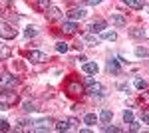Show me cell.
I'll list each match as a JSON object with an SVG mask.
<instances>
[{
    "instance_id": "cell-18",
    "label": "cell",
    "mask_w": 149,
    "mask_h": 133,
    "mask_svg": "<svg viewBox=\"0 0 149 133\" xmlns=\"http://www.w3.org/2000/svg\"><path fill=\"white\" fill-rule=\"evenodd\" d=\"M100 119H102V123H109L111 119H113V111L111 109H103L102 113H100Z\"/></svg>"
},
{
    "instance_id": "cell-24",
    "label": "cell",
    "mask_w": 149,
    "mask_h": 133,
    "mask_svg": "<svg viewBox=\"0 0 149 133\" xmlns=\"http://www.w3.org/2000/svg\"><path fill=\"white\" fill-rule=\"evenodd\" d=\"M68 50H70V46L66 44V42H58L56 44V52H60V54H66Z\"/></svg>"
},
{
    "instance_id": "cell-36",
    "label": "cell",
    "mask_w": 149,
    "mask_h": 133,
    "mask_svg": "<svg viewBox=\"0 0 149 133\" xmlns=\"http://www.w3.org/2000/svg\"><path fill=\"white\" fill-rule=\"evenodd\" d=\"M129 125H131V127H129L131 131H137V129H139V123H137V121H131Z\"/></svg>"
},
{
    "instance_id": "cell-26",
    "label": "cell",
    "mask_w": 149,
    "mask_h": 133,
    "mask_svg": "<svg viewBox=\"0 0 149 133\" xmlns=\"http://www.w3.org/2000/svg\"><path fill=\"white\" fill-rule=\"evenodd\" d=\"M34 36H38V28L36 26H28L26 28V38H34Z\"/></svg>"
},
{
    "instance_id": "cell-28",
    "label": "cell",
    "mask_w": 149,
    "mask_h": 133,
    "mask_svg": "<svg viewBox=\"0 0 149 133\" xmlns=\"http://www.w3.org/2000/svg\"><path fill=\"white\" fill-rule=\"evenodd\" d=\"M123 121H125V123H131V121H133V111H131V109H125V111H123Z\"/></svg>"
},
{
    "instance_id": "cell-9",
    "label": "cell",
    "mask_w": 149,
    "mask_h": 133,
    "mask_svg": "<svg viewBox=\"0 0 149 133\" xmlns=\"http://www.w3.org/2000/svg\"><path fill=\"white\" fill-rule=\"evenodd\" d=\"M32 125H34V127H32L34 131H48V127L52 125V119H50V117H44V119H38V121H34Z\"/></svg>"
},
{
    "instance_id": "cell-10",
    "label": "cell",
    "mask_w": 149,
    "mask_h": 133,
    "mask_svg": "<svg viewBox=\"0 0 149 133\" xmlns=\"http://www.w3.org/2000/svg\"><path fill=\"white\" fill-rule=\"evenodd\" d=\"M105 28H107V22L100 18V20H93V22L90 24V28H88V30H90V32H93V34H97V32H103Z\"/></svg>"
},
{
    "instance_id": "cell-8",
    "label": "cell",
    "mask_w": 149,
    "mask_h": 133,
    "mask_svg": "<svg viewBox=\"0 0 149 133\" xmlns=\"http://www.w3.org/2000/svg\"><path fill=\"white\" fill-rule=\"evenodd\" d=\"M109 20H111L113 26L121 28V26H125V24H127V16H125V14H119V12H113V14L109 16Z\"/></svg>"
},
{
    "instance_id": "cell-37",
    "label": "cell",
    "mask_w": 149,
    "mask_h": 133,
    "mask_svg": "<svg viewBox=\"0 0 149 133\" xmlns=\"http://www.w3.org/2000/svg\"><path fill=\"white\" fill-rule=\"evenodd\" d=\"M117 89H121V91H127V93H129V88H127L125 84H119V86H117Z\"/></svg>"
},
{
    "instance_id": "cell-5",
    "label": "cell",
    "mask_w": 149,
    "mask_h": 133,
    "mask_svg": "<svg viewBox=\"0 0 149 133\" xmlns=\"http://www.w3.org/2000/svg\"><path fill=\"white\" fill-rule=\"evenodd\" d=\"M26 56H28V60H30V62H34V64H44V62H48V54L38 52V50H30Z\"/></svg>"
},
{
    "instance_id": "cell-1",
    "label": "cell",
    "mask_w": 149,
    "mask_h": 133,
    "mask_svg": "<svg viewBox=\"0 0 149 133\" xmlns=\"http://www.w3.org/2000/svg\"><path fill=\"white\" fill-rule=\"evenodd\" d=\"M0 103L4 107H12L18 103V93L10 88H0Z\"/></svg>"
},
{
    "instance_id": "cell-23",
    "label": "cell",
    "mask_w": 149,
    "mask_h": 133,
    "mask_svg": "<svg viewBox=\"0 0 149 133\" xmlns=\"http://www.w3.org/2000/svg\"><path fill=\"white\" fill-rule=\"evenodd\" d=\"M102 40H109V42H115V40H117V34H115V32H102Z\"/></svg>"
},
{
    "instance_id": "cell-13",
    "label": "cell",
    "mask_w": 149,
    "mask_h": 133,
    "mask_svg": "<svg viewBox=\"0 0 149 133\" xmlns=\"http://www.w3.org/2000/svg\"><path fill=\"white\" fill-rule=\"evenodd\" d=\"M123 4H125L127 8H133V10H141L147 2L145 0H123Z\"/></svg>"
},
{
    "instance_id": "cell-11",
    "label": "cell",
    "mask_w": 149,
    "mask_h": 133,
    "mask_svg": "<svg viewBox=\"0 0 149 133\" xmlns=\"http://www.w3.org/2000/svg\"><path fill=\"white\" fill-rule=\"evenodd\" d=\"M84 16H86V10H84V8H80V6H78V8H72V10L68 12V18L72 20V22H76V20H81Z\"/></svg>"
},
{
    "instance_id": "cell-16",
    "label": "cell",
    "mask_w": 149,
    "mask_h": 133,
    "mask_svg": "<svg viewBox=\"0 0 149 133\" xmlns=\"http://www.w3.org/2000/svg\"><path fill=\"white\" fill-rule=\"evenodd\" d=\"M10 56H12L10 46H6V44H0V62H2V60H8Z\"/></svg>"
},
{
    "instance_id": "cell-3",
    "label": "cell",
    "mask_w": 149,
    "mask_h": 133,
    "mask_svg": "<svg viewBox=\"0 0 149 133\" xmlns=\"http://www.w3.org/2000/svg\"><path fill=\"white\" fill-rule=\"evenodd\" d=\"M16 34H18V32L12 28L10 24L0 18V38H4V40H14V38H16Z\"/></svg>"
},
{
    "instance_id": "cell-27",
    "label": "cell",
    "mask_w": 149,
    "mask_h": 133,
    "mask_svg": "<svg viewBox=\"0 0 149 133\" xmlns=\"http://www.w3.org/2000/svg\"><path fill=\"white\" fill-rule=\"evenodd\" d=\"M36 2H38V10H42V12H46L48 6H50V0H36Z\"/></svg>"
},
{
    "instance_id": "cell-29",
    "label": "cell",
    "mask_w": 149,
    "mask_h": 133,
    "mask_svg": "<svg viewBox=\"0 0 149 133\" xmlns=\"http://www.w3.org/2000/svg\"><path fill=\"white\" fill-rule=\"evenodd\" d=\"M16 125H18L16 129H24L26 125H32V121H28V119H18V121H16Z\"/></svg>"
},
{
    "instance_id": "cell-7",
    "label": "cell",
    "mask_w": 149,
    "mask_h": 133,
    "mask_svg": "<svg viewBox=\"0 0 149 133\" xmlns=\"http://www.w3.org/2000/svg\"><path fill=\"white\" fill-rule=\"evenodd\" d=\"M107 72L113 74V76H119V74H121V60L109 58V62H107Z\"/></svg>"
},
{
    "instance_id": "cell-35",
    "label": "cell",
    "mask_w": 149,
    "mask_h": 133,
    "mask_svg": "<svg viewBox=\"0 0 149 133\" xmlns=\"http://www.w3.org/2000/svg\"><path fill=\"white\" fill-rule=\"evenodd\" d=\"M102 0H84V6H95V4H100Z\"/></svg>"
},
{
    "instance_id": "cell-32",
    "label": "cell",
    "mask_w": 149,
    "mask_h": 133,
    "mask_svg": "<svg viewBox=\"0 0 149 133\" xmlns=\"http://www.w3.org/2000/svg\"><path fill=\"white\" fill-rule=\"evenodd\" d=\"M135 88L137 89H145L147 88V81H145V79H135Z\"/></svg>"
},
{
    "instance_id": "cell-4",
    "label": "cell",
    "mask_w": 149,
    "mask_h": 133,
    "mask_svg": "<svg viewBox=\"0 0 149 133\" xmlns=\"http://www.w3.org/2000/svg\"><path fill=\"white\" fill-rule=\"evenodd\" d=\"M18 86V78H14L12 74H8V72H2L0 74V88H16Z\"/></svg>"
},
{
    "instance_id": "cell-6",
    "label": "cell",
    "mask_w": 149,
    "mask_h": 133,
    "mask_svg": "<svg viewBox=\"0 0 149 133\" xmlns=\"http://www.w3.org/2000/svg\"><path fill=\"white\" fill-rule=\"evenodd\" d=\"M88 93H92L93 97H103L105 95V88L102 84H97V81H92V84H88Z\"/></svg>"
},
{
    "instance_id": "cell-12",
    "label": "cell",
    "mask_w": 149,
    "mask_h": 133,
    "mask_svg": "<svg viewBox=\"0 0 149 133\" xmlns=\"http://www.w3.org/2000/svg\"><path fill=\"white\" fill-rule=\"evenodd\" d=\"M46 16H48V20H60L62 18V10L58 6H48Z\"/></svg>"
},
{
    "instance_id": "cell-31",
    "label": "cell",
    "mask_w": 149,
    "mask_h": 133,
    "mask_svg": "<svg viewBox=\"0 0 149 133\" xmlns=\"http://www.w3.org/2000/svg\"><path fill=\"white\" fill-rule=\"evenodd\" d=\"M103 131H105V133H109V131L117 133V131H121V129H119V127H113V125H107V123H105V125H103Z\"/></svg>"
},
{
    "instance_id": "cell-22",
    "label": "cell",
    "mask_w": 149,
    "mask_h": 133,
    "mask_svg": "<svg viewBox=\"0 0 149 133\" xmlns=\"http://www.w3.org/2000/svg\"><path fill=\"white\" fill-rule=\"evenodd\" d=\"M22 111L24 113H32V111H36V103L34 101H24L22 103Z\"/></svg>"
},
{
    "instance_id": "cell-25",
    "label": "cell",
    "mask_w": 149,
    "mask_h": 133,
    "mask_svg": "<svg viewBox=\"0 0 149 133\" xmlns=\"http://www.w3.org/2000/svg\"><path fill=\"white\" fill-rule=\"evenodd\" d=\"M84 40H86V42H90V44H100V38H97V36H95V34H86V38H84Z\"/></svg>"
},
{
    "instance_id": "cell-30",
    "label": "cell",
    "mask_w": 149,
    "mask_h": 133,
    "mask_svg": "<svg viewBox=\"0 0 149 133\" xmlns=\"http://www.w3.org/2000/svg\"><path fill=\"white\" fill-rule=\"evenodd\" d=\"M141 91H143V93H141V101H143L145 105H149V89L145 88V89H141Z\"/></svg>"
},
{
    "instance_id": "cell-19",
    "label": "cell",
    "mask_w": 149,
    "mask_h": 133,
    "mask_svg": "<svg viewBox=\"0 0 149 133\" xmlns=\"http://www.w3.org/2000/svg\"><path fill=\"white\" fill-rule=\"evenodd\" d=\"M135 56H137V58H147L149 56V48L147 46H137V48H135Z\"/></svg>"
},
{
    "instance_id": "cell-2",
    "label": "cell",
    "mask_w": 149,
    "mask_h": 133,
    "mask_svg": "<svg viewBox=\"0 0 149 133\" xmlns=\"http://www.w3.org/2000/svg\"><path fill=\"white\" fill-rule=\"evenodd\" d=\"M64 89H66V93H68L70 97H80L81 93H86V89H84V86H81V81H80V79H74V78L66 81Z\"/></svg>"
},
{
    "instance_id": "cell-33",
    "label": "cell",
    "mask_w": 149,
    "mask_h": 133,
    "mask_svg": "<svg viewBox=\"0 0 149 133\" xmlns=\"http://www.w3.org/2000/svg\"><path fill=\"white\" fill-rule=\"evenodd\" d=\"M141 121L145 123V125H149V109H143V113H141Z\"/></svg>"
},
{
    "instance_id": "cell-20",
    "label": "cell",
    "mask_w": 149,
    "mask_h": 133,
    "mask_svg": "<svg viewBox=\"0 0 149 133\" xmlns=\"http://www.w3.org/2000/svg\"><path fill=\"white\" fill-rule=\"evenodd\" d=\"M95 121H97V115L95 113H86L84 115V123L86 125H95Z\"/></svg>"
},
{
    "instance_id": "cell-15",
    "label": "cell",
    "mask_w": 149,
    "mask_h": 133,
    "mask_svg": "<svg viewBox=\"0 0 149 133\" xmlns=\"http://www.w3.org/2000/svg\"><path fill=\"white\" fill-rule=\"evenodd\" d=\"M97 70H100V68H97V64H95V62H86V64H84V72H86L88 76L97 74Z\"/></svg>"
},
{
    "instance_id": "cell-17",
    "label": "cell",
    "mask_w": 149,
    "mask_h": 133,
    "mask_svg": "<svg viewBox=\"0 0 149 133\" xmlns=\"http://www.w3.org/2000/svg\"><path fill=\"white\" fill-rule=\"evenodd\" d=\"M56 131H68V129H72V125H70V119H60V121L56 123V127H54Z\"/></svg>"
},
{
    "instance_id": "cell-34",
    "label": "cell",
    "mask_w": 149,
    "mask_h": 133,
    "mask_svg": "<svg viewBox=\"0 0 149 133\" xmlns=\"http://www.w3.org/2000/svg\"><path fill=\"white\" fill-rule=\"evenodd\" d=\"M8 129H10L8 121H6V119H0V131H8Z\"/></svg>"
},
{
    "instance_id": "cell-21",
    "label": "cell",
    "mask_w": 149,
    "mask_h": 133,
    "mask_svg": "<svg viewBox=\"0 0 149 133\" xmlns=\"http://www.w3.org/2000/svg\"><path fill=\"white\" fill-rule=\"evenodd\" d=\"M129 36H131L133 40H141V38L145 36V32H143L141 28H133V30H129Z\"/></svg>"
},
{
    "instance_id": "cell-14",
    "label": "cell",
    "mask_w": 149,
    "mask_h": 133,
    "mask_svg": "<svg viewBox=\"0 0 149 133\" xmlns=\"http://www.w3.org/2000/svg\"><path fill=\"white\" fill-rule=\"evenodd\" d=\"M62 32L64 34H76L78 32V24L72 22V20H70V22H64L62 24Z\"/></svg>"
}]
</instances>
